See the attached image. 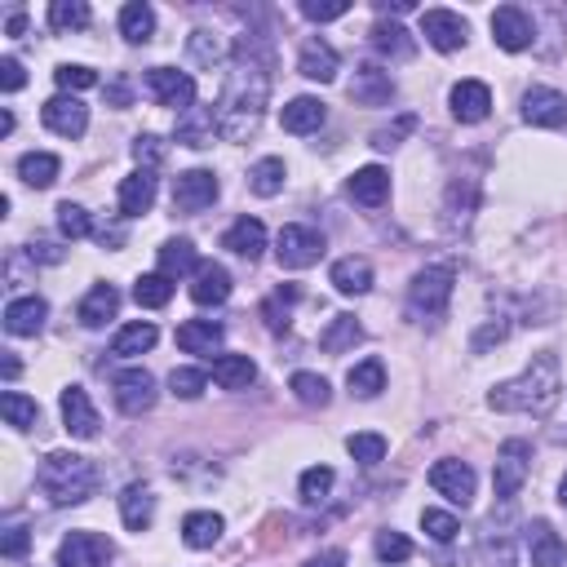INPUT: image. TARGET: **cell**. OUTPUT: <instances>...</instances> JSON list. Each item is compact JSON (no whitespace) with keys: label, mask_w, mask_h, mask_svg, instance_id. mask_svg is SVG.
Wrapping results in <instances>:
<instances>
[{"label":"cell","mask_w":567,"mask_h":567,"mask_svg":"<svg viewBox=\"0 0 567 567\" xmlns=\"http://www.w3.org/2000/svg\"><path fill=\"white\" fill-rule=\"evenodd\" d=\"M266 94H270L266 67L253 62V53L240 45V58L227 71V85H222V98H218V129H222L227 142H249L257 133L262 111H266Z\"/></svg>","instance_id":"6da1fadb"},{"label":"cell","mask_w":567,"mask_h":567,"mask_svg":"<svg viewBox=\"0 0 567 567\" xmlns=\"http://www.w3.org/2000/svg\"><path fill=\"white\" fill-rule=\"evenodd\" d=\"M558 395H563V369H558V354H554V350H541V354H532V364H528L519 377H510V382H502V386H492L487 403H492L496 412L550 417L554 403H558Z\"/></svg>","instance_id":"7a4b0ae2"},{"label":"cell","mask_w":567,"mask_h":567,"mask_svg":"<svg viewBox=\"0 0 567 567\" xmlns=\"http://www.w3.org/2000/svg\"><path fill=\"white\" fill-rule=\"evenodd\" d=\"M36 483L40 492L49 496L53 506H81L94 496L98 487V470L89 457H76V453H49L36 470Z\"/></svg>","instance_id":"3957f363"},{"label":"cell","mask_w":567,"mask_h":567,"mask_svg":"<svg viewBox=\"0 0 567 567\" xmlns=\"http://www.w3.org/2000/svg\"><path fill=\"white\" fill-rule=\"evenodd\" d=\"M453 284H457V270L453 266H425L412 275L408 284V315L412 319H439L453 302Z\"/></svg>","instance_id":"277c9868"},{"label":"cell","mask_w":567,"mask_h":567,"mask_svg":"<svg viewBox=\"0 0 567 567\" xmlns=\"http://www.w3.org/2000/svg\"><path fill=\"white\" fill-rule=\"evenodd\" d=\"M532 474V444L528 439H506L502 453H496V470H492V483H496V496L510 502V496L528 483Z\"/></svg>","instance_id":"5b68a950"},{"label":"cell","mask_w":567,"mask_h":567,"mask_svg":"<svg viewBox=\"0 0 567 567\" xmlns=\"http://www.w3.org/2000/svg\"><path fill=\"white\" fill-rule=\"evenodd\" d=\"M275 257H279V266H289V270H306V266H315L319 257H324V236L315 231V227H284L279 236H275Z\"/></svg>","instance_id":"8992f818"},{"label":"cell","mask_w":567,"mask_h":567,"mask_svg":"<svg viewBox=\"0 0 567 567\" xmlns=\"http://www.w3.org/2000/svg\"><path fill=\"white\" fill-rule=\"evenodd\" d=\"M147 89L160 107H173L178 116H186L195 107V81L186 71H173V67H152L147 71Z\"/></svg>","instance_id":"52a82bcc"},{"label":"cell","mask_w":567,"mask_h":567,"mask_svg":"<svg viewBox=\"0 0 567 567\" xmlns=\"http://www.w3.org/2000/svg\"><path fill=\"white\" fill-rule=\"evenodd\" d=\"M116 545L102 532H71L58 545V567H107Z\"/></svg>","instance_id":"ba28073f"},{"label":"cell","mask_w":567,"mask_h":567,"mask_svg":"<svg viewBox=\"0 0 567 567\" xmlns=\"http://www.w3.org/2000/svg\"><path fill=\"white\" fill-rule=\"evenodd\" d=\"M111 386H116V408L124 417H142L156 408V377L147 369H124V373H116Z\"/></svg>","instance_id":"9c48e42d"},{"label":"cell","mask_w":567,"mask_h":567,"mask_svg":"<svg viewBox=\"0 0 567 567\" xmlns=\"http://www.w3.org/2000/svg\"><path fill=\"white\" fill-rule=\"evenodd\" d=\"M431 487L439 492V496H448L453 506H470L474 502V470L466 466V461H457V457H444V461H435L431 466Z\"/></svg>","instance_id":"30bf717a"},{"label":"cell","mask_w":567,"mask_h":567,"mask_svg":"<svg viewBox=\"0 0 567 567\" xmlns=\"http://www.w3.org/2000/svg\"><path fill=\"white\" fill-rule=\"evenodd\" d=\"M40 120H45V129L58 133V137H81V133L89 129V107H85L76 94H58V98L45 102Z\"/></svg>","instance_id":"8fae6325"},{"label":"cell","mask_w":567,"mask_h":567,"mask_svg":"<svg viewBox=\"0 0 567 567\" xmlns=\"http://www.w3.org/2000/svg\"><path fill=\"white\" fill-rule=\"evenodd\" d=\"M492 40L502 45V49H510V53L528 49V45L536 40V23H532V14L519 10V5H502V10L492 14Z\"/></svg>","instance_id":"7c38bea8"},{"label":"cell","mask_w":567,"mask_h":567,"mask_svg":"<svg viewBox=\"0 0 567 567\" xmlns=\"http://www.w3.org/2000/svg\"><path fill=\"white\" fill-rule=\"evenodd\" d=\"M62 425H67V435H76V439H98V408L89 399L85 386H67L62 390Z\"/></svg>","instance_id":"4fadbf2b"},{"label":"cell","mask_w":567,"mask_h":567,"mask_svg":"<svg viewBox=\"0 0 567 567\" xmlns=\"http://www.w3.org/2000/svg\"><path fill=\"white\" fill-rule=\"evenodd\" d=\"M213 200H218V178H213L208 169H186V173H178V182H173V208H182V213H204V208H213Z\"/></svg>","instance_id":"5bb4252c"},{"label":"cell","mask_w":567,"mask_h":567,"mask_svg":"<svg viewBox=\"0 0 567 567\" xmlns=\"http://www.w3.org/2000/svg\"><path fill=\"white\" fill-rule=\"evenodd\" d=\"M421 36L431 40L439 53H457V49L466 45L470 27H466V19L453 14V10H425V14H421Z\"/></svg>","instance_id":"9a60e30c"},{"label":"cell","mask_w":567,"mask_h":567,"mask_svg":"<svg viewBox=\"0 0 567 567\" xmlns=\"http://www.w3.org/2000/svg\"><path fill=\"white\" fill-rule=\"evenodd\" d=\"M523 120L536 124V129H563L567 124V98L558 89H545V85H532L523 94Z\"/></svg>","instance_id":"2e32d148"},{"label":"cell","mask_w":567,"mask_h":567,"mask_svg":"<svg viewBox=\"0 0 567 567\" xmlns=\"http://www.w3.org/2000/svg\"><path fill=\"white\" fill-rule=\"evenodd\" d=\"M523 545H528V563L532 567H563L567 563V545H563V536L545 519H532L523 528Z\"/></svg>","instance_id":"e0dca14e"},{"label":"cell","mask_w":567,"mask_h":567,"mask_svg":"<svg viewBox=\"0 0 567 567\" xmlns=\"http://www.w3.org/2000/svg\"><path fill=\"white\" fill-rule=\"evenodd\" d=\"M218 107H191L186 116H178V142L191 152H204L213 147V137H218Z\"/></svg>","instance_id":"ac0fdd59"},{"label":"cell","mask_w":567,"mask_h":567,"mask_svg":"<svg viewBox=\"0 0 567 567\" xmlns=\"http://www.w3.org/2000/svg\"><path fill=\"white\" fill-rule=\"evenodd\" d=\"M156 169H133L124 182H120V213L124 218H142V213H152L156 204Z\"/></svg>","instance_id":"d6986e66"},{"label":"cell","mask_w":567,"mask_h":567,"mask_svg":"<svg viewBox=\"0 0 567 567\" xmlns=\"http://www.w3.org/2000/svg\"><path fill=\"white\" fill-rule=\"evenodd\" d=\"M350 98L360 102V107H390V98H395V81H390V71H382V67H360L354 71V85H350Z\"/></svg>","instance_id":"ffe728a7"},{"label":"cell","mask_w":567,"mask_h":567,"mask_svg":"<svg viewBox=\"0 0 567 567\" xmlns=\"http://www.w3.org/2000/svg\"><path fill=\"white\" fill-rule=\"evenodd\" d=\"M45 319H49V302L45 298H14L10 306H5V333L10 337H36L40 328H45Z\"/></svg>","instance_id":"44dd1931"},{"label":"cell","mask_w":567,"mask_h":567,"mask_svg":"<svg viewBox=\"0 0 567 567\" xmlns=\"http://www.w3.org/2000/svg\"><path fill=\"white\" fill-rule=\"evenodd\" d=\"M350 200L354 204H364V208H382L386 195H390V173L382 165H364V169H354V178L346 182Z\"/></svg>","instance_id":"7402d4cb"},{"label":"cell","mask_w":567,"mask_h":567,"mask_svg":"<svg viewBox=\"0 0 567 567\" xmlns=\"http://www.w3.org/2000/svg\"><path fill=\"white\" fill-rule=\"evenodd\" d=\"M120 519H124V528H133V532H147V528H152V519H156V496H152L147 483H129V487L120 492Z\"/></svg>","instance_id":"603a6c76"},{"label":"cell","mask_w":567,"mask_h":567,"mask_svg":"<svg viewBox=\"0 0 567 567\" xmlns=\"http://www.w3.org/2000/svg\"><path fill=\"white\" fill-rule=\"evenodd\" d=\"M298 71L306 81H319V85H333L337 81V49L328 40H306L302 45V58H298Z\"/></svg>","instance_id":"cb8c5ba5"},{"label":"cell","mask_w":567,"mask_h":567,"mask_svg":"<svg viewBox=\"0 0 567 567\" xmlns=\"http://www.w3.org/2000/svg\"><path fill=\"white\" fill-rule=\"evenodd\" d=\"M487 111H492V89L483 81H461L453 89V116L461 124H479V120H487Z\"/></svg>","instance_id":"d4e9b609"},{"label":"cell","mask_w":567,"mask_h":567,"mask_svg":"<svg viewBox=\"0 0 567 567\" xmlns=\"http://www.w3.org/2000/svg\"><path fill=\"white\" fill-rule=\"evenodd\" d=\"M191 298H195L200 306H222V302L231 298V275H227V266H218V262H204V266L195 270Z\"/></svg>","instance_id":"484cf974"},{"label":"cell","mask_w":567,"mask_h":567,"mask_svg":"<svg viewBox=\"0 0 567 567\" xmlns=\"http://www.w3.org/2000/svg\"><path fill=\"white\" fill-rule=\"evenodd\" d=\"M333 289L337 293H346V298H360V293H369L373 289V262L369 257H341V262H333Z\"/></svg>","instance_id":"4316f807"},{"label":"cell","mask_w":567,"mask_h":567,"mask_svg":"<svg viewBox=\"0 0 567 567\" xmlns=\"http://www.w3.org/2000/svg\"><path fill=\"white\" fill-rule=\"evenodd\" d=\"M213 382L222 390H249L257 382V364L249 354H218V360H213Z\"/></svg>","instance_id":"83f0119b"},{"label":"cell","mask_w":567,"mask_h":567,"mask_svg":"<svg viewBox=\"0 0 567 567\" xmlns=\"http://www.w3.org/2000/svg\"><path fill=\"white\" fill-rule=\"evenodd\" d=\"M116 311H120V293L111 289V284H94V289L85 293V302H81V311H76V319L85 328H102L107 319H116Z\"/></svg>","instance_id":"f1b7e54d"},{"label":"cell","mask_w":567,"mask_h":567,"mask_svg":"<svg viewBox=\"0 0 567 567\" xmlns=\"http://www.w3.org/2000/svg\"><path fill=\"white\" fill-rule=\"evenodd\" d=\"M222 249H231L236 257L257 262L262 249H266V227H262L257 218H240V222H231V231L222 236Z\"/></svg>","instance_id":"f546056e"},{"label":"cell","mask_w":567,"mask_h":567,"mask_svg":"<svg viewBox=\"0 0 567 567\" xmlns=\"http://www.w3.org/2000/svg\"><path fill=\"white\" fill-rule=\"evenodd\" d=\"M222 324H213V319H186V324H178V346L186 350V354H213L222 346Z\"/></svg>","instance_id":"4dcf8cb0"},{"label":"cell","mask_w":567,"mask_h":567,"mask_svg":"<svg viewBox=\"0 0 567 567\" xmlns=\"http://www.w3.org/2000/svg\"><path fill=\"white\" fill-rule=\"evenodd\" d=\"M182 541L191 550H213L222 541V515H213V510H191L182 519Z\"/></svg>","instance_id":"1f68e13d"},{"label":"cell","mask_w":567,"mask_h":567,"mask_svg":"<svg viewBox=\"0 0 567 567\" xmlns=\"http://www.w3.org/2000/svg\"><path fill=\"white\" fill-rule=\"evenodd\" d=\"M324 120H328V111H324L319 98H293V102H284V111H279V124L289 133H315Z\"/></svg>","instance_id":"d6a6232c"},{"label":"cell","mask_w":567,"mask_h":567,"mask_svg":"<svg viewBox=\"0 0 567 567\" xmlns=\"http://www.w3.org/2000/svg\"><path fill=\"white\" fill-rule=\"evenodd\" d=\"M120 36L129 45H147L156 36V10L142 5V0H129V5L120 10Z\"/></svg>","instance_id":"836d02e7"},{"label":"cell","mask_w":567,"mask_h":567,"mask_svg":"<svg viewBox=\"0 0 567 567\" xmlns=\"http://www.w3.org/2000/svg\"><path fill=\"white\" fill-rule=\"evenodd\" d=\"M156 324H147V319H137V324H124L120 333H116V341H111V354H120V360H133V354H147L152 346H156Z\"/></svg>","instance_id":"e575fe53"},{"label":"cell","mask_w":567,"mask_h":567,"mask_svg":"<svg viewBox=\"0 0 567 567\" xmlns=\"http://www.w3.org/2000/svg\"><path fill=\"white\" fill-rule=\"evenodd\" d=\"M369 40H373V49H377L382 58H395V62H403V58H412V53H417L412 36H408L399 23H377V27L369 32Z\"/></svg>","instance_id":"d590c367"},{"label":"cell","mask_w":567,"mask_h":567,"mask_svg":"<svg viewBox=\"0 0 567 567\" xmlns=\"http://www.w3.org/2000/svg\"><path fill=\"white\" fill-rule=\"evenodd\" d=\"M204 262H200V253H195V244L191 240H169L165 249H160V275L165 279H178V275H195Z\"/></svg>","instance_id":"8d00e7d4"},{"label":"cell","mask_w":567,"mask_h":567,"mask_svg":"<svg viewBox=\"0 0 567 567\" xmlns=\"http://www.w3.org/2000/svg\"><path fill=\"white\" fill-rule=\"evenodd\" d=\"M284 178H289L284 160H279V156H266V160H257V165L249 169V191L262 195V200H270V195L284 191Z\"/></svg>","instance_id":"74e56055"},{"label":"cell","mask_w":567,"mask_h":567,"mask_svg":"<svg viewBox=\"0 0 567 567\" xmlns=\"http://www.w3.org/2000/svg\"><path fill=\"white\" fill-rule=\"evenodd\" d=\"M58 156H49V152H27L23 160H19V178L27 182V186H36V191H45V186H53L58 182Z\"/></svg>","instance_id":"f35d334b"},{"label":"cell","mask_w":567,"mask_h":567,"mask_svg":"<svg viewBox=\"0 0 567 567\" xmlns=\"http://www.w3.org/2000/svg\"><path fill=\"white\" fill-rule=\"evenodd\" d=\"M350 395H360V399H377L386 390V364L382 360H364V364H354L350 377H346Z\"/></svg>","instance_id":"ab89813d"},{"label":"cell","mask_w":567,"mask_h":567,"mask_svg":"<svg viewBox=\"0 0 567 567\" xmlns=\"http://www.w3.org/2000/svg\"><path fill=\"white\" fill-rule=\"evenodd\" d=\"M169 298H173V279H165L160 270L156 275H137V284H133V302L137 306L160 311V306H169Z\"/></svg>","instance_id":"60d3db41"},{"label":"cell","mask_w":567,"mask_h":567,"mask_svg":"<svg viewBox=\"0 0 567 567\" xmlns=\"http://www.w3.org/2000/svg\"><path fill=\"white\" fill-rule=\"evenodd\" d=\"M298 298H302L298 284H284V289H275V293L266 298L262 315H266V328H270V333H284V328H289V311H293Z\"/></svg>","instance_id":"b9f144b4"},{"label":"cell","mask_w":567,"mask_h":567,"mask_svg":"<svg viewBox=\"0 0 567 567\" xmlns=\"http://www.w3.org/2000/svg\"><path fill=\"white\" fill-rule=\"evenodd\" d=\"M0 412H5V421L14 425V431H32V425L40 421V403L19 395V390H5L0 395Z\"/></svg>","instance_id":"7bdbcfd3"},{"label":"cell","mask_w":567,"mask_h":567,"mask_svg":"<svg viewBox=\"0 0 567 567\" xmlns=\"http://www.w3.org/2000/svg\"><path fill=\"white\" fill-rule=\"evenodd\" d=\"M360 337H364V328L354 324V315H333V324L319 333V346H324L328 354H341V350H350Z\"/></svg>","instance_id":"ee69618b"},{"label":"cell","mask_w":567,"mask_h":567,"mask_svg":"<svg viewBox=\"0 0 567 567\" xmlns=\"http://www.w3.org/2000/svg\"><path fill=\"white\" fill-rule=\"evenodd\" d=\"M49 27L53 32H81V27H89V5H85V0H53V5H49Z\"/></svg>","instance_id":"f6af8a7d"},{"label":"cell","mask_w":567,"mask_h":567,"mask_svg":"<svg viewBox=\"0 0 567 567\" xmlns=\"http://www.w3.org/2000/svg\"><path fill=\"white\" fill-rule=\"evenodd\" d=\"M58 231H62V240H85V236H94V218L81 208V204H58Z\"/></svg>","instance_id":"bcb514c9"},{"label":"cell","mask_w":567,"mask_h":567,"mask_svg":"<svg viewBox=\"0 0 567 567\" xmlns=\"http://www.w3.org/2000/svg\"><path fill=\"white\" fill-rule=\"evenodd\" d=\"M333 483H337V474H333L328 466H311V470L302 474L298 492H302V502H306V506H319V502H328V492H333Z\"/></svg>","instance_id":"7dc6e473"},{"label":"cell","mask_w":567,"mask_h":567,"mask_svg":"<svg viewBox=\"0 0 567 567\" xmlns=\"http://www.w3.org/2000/svg\"><path fill=\"white\" fill-rule=\"evenodd\" d=\"M293 395L306 403V408H328V399H333V390H328V382L324 377H315V373H293Z\"/></svg>","instance_id":"c3c4849f"},{"label":"cell","mask_w":567,"mask_h":567,"mask_svg":"<svg viewBox=\"0 0 567 567\" xmlns=\"http://www.w3.org/2000/svg\"><path fill=\"white\" fill-rule=\"evenodd\" d=\"M186 49H191V62H195V67H208V71L218 67V62H222V53H227V49H222V40L213 36V32H204V27H200V32H191V45H186Z\"/></svg>","instance_id":"681fc988"},{"label":"cell","mask_w":567,"mask_h":567,"mask_svg":"<svg viewBox=\"0 0 567 567\" xmlns=\"http://www.w3.org/2000/svg\"><path fill=\"white\" fill-rule=\"evenodd\" d=\"M53 81H58L62 94H81V89H94V85H98V71H89V67H81V62H62V67L53 71Z\"/></svg>","instance_id":"f907efd6"},{"label":"cell","mask_w":567,"mask_h":567,"mask_svg":"<svg viewBox=\"0 0 567 567\" xmlns=\"http://www.w3.org/2000/svg\"><path fill=\"white\" fill-rule=\"evenodd\" d=\"M346 453L354 457V461H360V466H377V461H386V439L382 435H350L346 439Z\"/></svg>","instance_id":"816d5d0a"},{"label":"cell","mask_w":567,"mask_h":567,"mask_svg":"<svg viewBox=\"0 0 567 567\" xmlns=\"http://www.w3.org/2000/svg\"><path fill=\"white\" fill-rule=\"evenodd\" d=\"M204 386H208V373H204V369H173V373H169V390H173L178 399H200Z\"/></svg>","instance_id":"f5cc1de1"},{"label":"cell","mask_w":567,"mask_h":567,"mask_svg":"<svg viewBox=\"0 0 567 567\" xmlns=\"http://www.w3.org/2000/svg\"><path fill=\"white\" fill-rule=\"evenodd\" d=\"M377 558L382 563H408L412 558V541L403 536V532H377Z\"/></svg>","instance_id":"db71d44e"},{"label":"cell","mask_w":567,"mask_h":567,"mask_svg":"<svg viewBox=\"0 0 567 567\" xmlns=\"http://www.w3.org/2000/svg\"><path fill=\"white\" fill-rule=\"evenodd\" d=\"M421 528H425V536L439 541V545H448V541L461 532V523H457L453 515H444V510H425V515H421Z\"/></svg>","instance_id":"11a10c76"},{"label":"cell","mask_w":567,"mask_h":567,"mask_svg":"<svg viewBox=\"0 0 567 567\" xmlns=\"http://www.w3.org/2000/svg\"><path fill=\"white\" fill-rule=\"evenodd\" d=\"M133 156H137V165H142V169L160 165V160H165V147H160V137H156V133H142V137H133Z\"/></svg>","instance_id":"9f6ffc18"},{"label":"cell","mask_w":567,"mask_h":567,"mask_svg":"<svg viewBox=\"0 0 567 567\" xmlns=\"http://www.w3.org/2000/svg\"><path fill=\"white\" fill-rule=\"evenodd\" d=\"M412 129H417V120H412V116H399L390 129H377V133H373V147L390 152V147H399V137H403V133H412Z\"/></svg>","instance_id":"6f0895ef"},{"label":"cell","mask_w":567,"mask_h":567,"mask_svg":"<svg viewBox=\"0 0 567 567\" xmlns=\"http://www.w3.org/2000/svg\"><path fill=\"white\" fill-rule=\"evenodd\" d=\"M350 5L346 0H328V5H319V0H302V14L311 19V23H333V19H341Z\"/></svg>","instance_id":"680465c9"},{"label":"cell","mask_w":567,"mask_h":567,"mask_svg":"<svg viewBox=\"0 0 567 567\" xmlns=\"http://www.w3.org/2000/svg\"><path fill=\"white\" fill-rule=\"evenodd\" d=\"M23 85H27L23 62H19V58H0V89H5V94H19Z\"/></svg>","instance_id":"91938a15"},{"label":"cell","mask_w":567,"mask_h":567,"mask_svg":"<svg viewBox=\"0 0 567 567\" xmlns=\"http://www.w3.org/2000/svg\"><path fill=\"white\" fill-rule=\"evenodd\" d=\"M27 545H32V536H27V528H5V541H0V554L5 558H23L27 554Z\"/></svg>","instance_id":"94428289"},{"label":"cell","mask_w":567,"mask_h":567,"mask_svg":"<svg viewBox=\"0 0 567 567\" xmlns=\"http://www.w3.org/2000/svg\"><path fill=\"white\" fill-rule=\"evenodd\" d=\"M302 567H346V554H341V550H324V554L306 558Z\"/></svg>","instance_id":"6125c7cd"},{"label":"cell","mask_w":567,"mask_h":567,"mask_svg":"<svg viewBox=\"0 0 567 567\" xmlns=\"http://www.w3.org/2000/svg\"><path fill=\"white\" fill-rule=\"evenodd\" d=\"M107 102H111V107H129V85H124V81H111Z\"/></svg>","instance_id":"be15d7a7"},{"label":"cell","mask_w":567,"mask_h":567,"mask_svg":"<svg viewBox=\"0 0 567 567\" xmlns=\"http://www.w3.org/2000/svg\"><path fill=\"white\" fill-rule=\"evenodd\" d=\"M5 32H10V36H23V32H27V14H10Z\"/></svg>","instance_id":"e7e4bbea"},{"label":"cell","mask_w":567,"mask_h":567,"mask_svg":"<svg viewBox=\"0 0 567 567\" xmlns=\"http://www.w3.org/2000/svg\"><path fill=\"white\" fill-rule=\"evenodd\" d=\"M0 133H14V111H0Z\"/></svg>","instance_id":"03108f58"},{"label":"cell","mask_w":567,"mask_h":567,"mask_svg":"<svg viewBox=\"0 0 567 567\" xmlns=\"http://www.w3.org/2000/svg\"><path fill=\"white\" fill-rule=\"evenodd\" d=\"M558 502L567 506V474H563V483H558Z\"/></svg>","instance_id":"003e7915"}]
</instances>
